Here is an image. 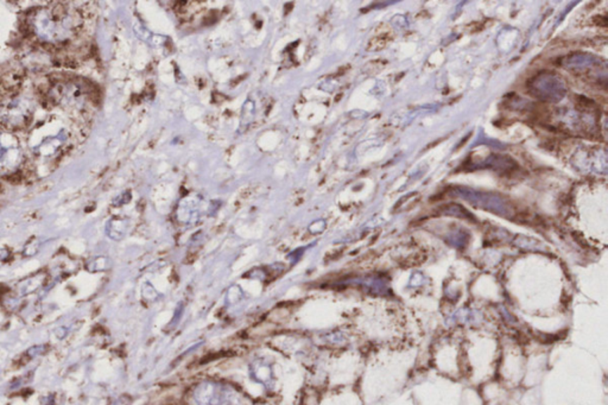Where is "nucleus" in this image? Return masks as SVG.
<instances>
[{"label": "nucleus", "instance_id": "5", "mask_svg": "<svg viewBox=\"0 0 608 405\" xmlns=\"http://www.w3.org/2000/svg\"><path fill=\"white\" fill-rule=\"evenodd\" d=\"M23 158L20 141L10 132H0V174L15 172Z\"/></svg>", "mask_w": 608, "mask_h": 405}, {"label": "nucleus", "instance_id": "1", "mask_svg": "<svg viewBox=\"0 0 608 405\" xmlns=\"http://www.w3.org/2000/svg\"><path fill=\"white\" fill-rule=\"evenodd\" d=\"M80 24V15L61 4L37 8L29 18V25L34 36L41 42L54 46L63 44L73 39Z\"/></svg>", "mask_w": 608, "mask_h": 405}, {"label": "nucleus", "instance_id": "6", "mask_svg": "<svg viewBox=\"0 0 608 405\" xmlns=\"http://www.w3.org/2000/svg\"><path fill=\"white\" fill-rule=\"evenodd\" d=\"M251 375L257 382L266 385L272 379L271 365L265 363L264 360H257L251 366Z\"/></svg>", "mask_w": 608, "mask_h": 405}, {"label": "nucleus", "instance_id": "4", "mask_svg": "<svg viewBox=\"0 0 608 405\" xmlns=\"http://www.w3.org/2000/svg\"><path fill=\"white\" fill-rule=\"evenodd\" d=\"M194 399L198 405H233V391L222 384L203 382L194 391Z\"/></svg>", "mask_w": 608, "mask_h": 405}, {"label": "nucleus", "instance_id": "2", "mask_svg": "<svg viewBox=\"0 0 608 405\" xmlns=\"http://www.w3.org/2000/svg\"><path fill=\"white\" fill-rule=\"evenodd\" d=\"M67 142L65 129L58 122H44L42 127L34 129L31 134L30 146L36 155L50 157L62 150Z\"/></svg>", "mask_w": 608, "mask_h": 405}, {"label": "nucleus", "instance_id": "3", "mask_svg": "<svg viewBox=\"0 0 608 405\" xmlns=\"http://www.w3.org/2000/svg\"><path fill=\"white\" fill-rule=\"evenodd\" d=\"M34 115L30 100L17 98L0 108V124L8 130H20L27 127Z\"/></svg>", "mask_w": 608, "mask_h": 405}]
</instances>
